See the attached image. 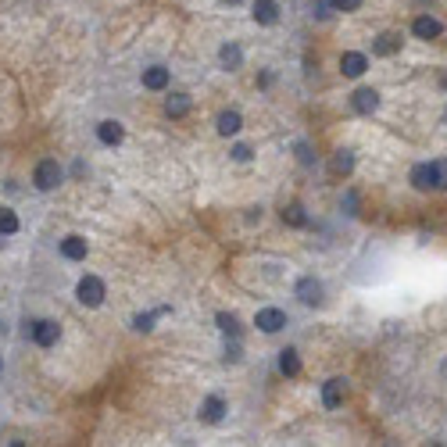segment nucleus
I'll list each match as a JSON object with an SVG mask.
<instances>
[{
    "label": "nucleus",
    "mask_w": 447,
    "mask_h": 447,
    "mask_svg": "<svg viewBox=\"0 0 447 447\" xmlns=\"http://www.w3.org/2000/svg\"><path fill=\"white\" fill-rule=\"evenodd\" d=\"M33 183H36V190L51 194V190H57L61 183H65V168L57 165V158H44L36 165V172H33Z\"/></svg>",
    "instance_id": "nucleus-1"
},
{
    "label": "nucleus",
    "mask_w": 447,
    "mask_h": 447,
    "mask_svg": "<svg viewBox=\"0 0 447 447\" xmlns=\"http://www.w3.org/2000/svg\"><path fill=\"white\" fill-rule=\"evenodd\" d=\"M75 297H79V304H86V308H100L104 297H108V286H104V280H97V275H82L79 286H75Z\"/></svg>",
    "instance_id": "nucleus-2"
},
{
    "label": "nucleus",
    "mask_w": 447,
    "mask_h": 447,
    "mask_svg": "<svg viewBox=\"0 0 447 447\" xmlns=\"http://www.w3.org/2000/svg\"><path fill=\"white\" fill-rule=\"evenodd\" d=\"M29 336L36 347H54L57 336H61V326L54 322V318H36V322L29 326Z\"/></svg>",
    "instance_id": "nucleus-3"
},
{
    "label": "nucleus",
    "mask_w": 447,
    "mask_h": 447,
    "mask_svg": "<svg viewBox=\"0 0 447 447\" xmlns=\"http://www.w3.org/2000/svg\"><path fill=\"white\" fill-rule=\"evenodd\" d=\"M293 293H297V301L301 304H308V308H318L322 304V283L315 280V275H304V280H297V286H293Z\"/></svg>",
    "instance_id": "nucleus-4"
},
{
    "label": "nucleus",
    "mask_w": 447,
    "mask_h": 447,
    "mask_svg": "<svg viewBox=\"0 0 447 447\" xmlns=\"http://www.w3.org/2000/svg\"><path fill=\"white\" fill-rule=\"evenodd\" d=\"M344 397H347V379H340V376H333V379H326L322 383V404L333 412V408H340L344 404Z\"/></svg>",
    "instance_id": "nucleus-5"
},
{
    "label": "nucleus",
    "mask_w": 447,
    "mask_h": 447,
    "mask_svg": "<svg viewBox=\"0 0 447 447\" xmlns=\"http://www.w3.org/2000/svg\"><path fill=\"white\" fill-rule=\"evenodd\" d=\"M351 108H354L358 115H372V111L379 108V93H376L372 86H358V90L351 93Z\"/></svg>",
    "instance_id": "nucleus-6"
},
{
    "label": "nucleus",
    "mask_w": 447,
    "mask_h": 447,
    "mask_svg": "<svg viewBox=\"0 0 447 447\" xmlns=\"http://www.w3.org/2000/svg\"><path fill=\"white\" fill-rule=\"evenodd\" d=\"M250 18L258 26H275V22H280V4H275V0H254V4H250Z\"/></svg>",
    "instance_id": "nucleus-7"
},
{
    "label": "nucleus",
    "mask_w": 447,
    "mask_h": 447,
    "mask_svg": "<svg viewBox=\"0 0 447 447\" xmlns=\"http://www.w3.org/2000/svg\"><path fill=\"white\" fill-rule=\"evenodd\" d=\"M254 326H258L262 333H280V329L286 326V311H280V308H262L258 318H254Z\"/></svg>",
    "instance_id": "nucleus-8"
},
{
    "label": "nucleus",
    "mask_w": 447,
    "mask_h": 447,
    "mask_svg": "<svg viewBox=\"0 0 447 447\" xmlns=\"http://www.w3.org/2000/svg\"><path fill=\"white\" fill-rule=\"evenodd\" d=\"M365 69H369V57H365V54H358V51H347L344 57H340V72H344L347 79L365 75Z\"/></svg>",
    "instance_id": "nucleus-9"
},
{
    "label": "nucleus",
    "mask_w": 447,
    "mask_h": 447,
    "mask_svg": "<svg viewBox=\"0 0 447 447\" xmlns=\"http://www.w3.org/2000/svg\"><path fill=\"white\" fill-rule=\"evenodd\" d=\"M401 51V33H379L372 39V54L376 57H394Z\"/></svg>",
    "instance_id": "nucleus-10"
},
{
    "label": "nucleus",
    "mask_w": 447,
    "mask_h": 447,
    "mask_svg": "<svg viewBox=\"0 0 447 447\" xmlns=\"http://www.w3.org/2000/svg\"><path fill=\"white\" fill-rule=\"evenodd\" d=\"M412 33L419 39H437L444 33V26H440V18H433V15H419L415 22H412Z\"/></svg>",
    "instance_id": "nucleus-11"
},
{
    "label": "nucleus",
    "mask_w": 447,
    "mask_h": 447,
    "mask_svg": "<svg viewBox=\"0 0 447 447\" xmlns=\"http://www.w3.org/2000/svg\"><path fill=\"white\" fill-rule=\"evenodd\" d=\"M97 140H100L104 147H118V143L125 140V129H122V122H115V118L100 122V125H97Z\"/></svg>",
    "instance_id": "nucleus-12"
},
{
    "label": "nucleus",
    "mask_w": 447,
    "mask_h": 447,
    "mask_svg": "<svg viewBox=\"0 0 447 447\" xmlns=\"http://www.w3.org/2000/svg\"><path fill=\"white\" fill-rule=\"evenodd\" d=\"M201 419H204V422H211V426L222 422V419H226V401H222L219 394L204 397V404H201Z\"/></svg>",
    "instance_id": "nucleus-13"
},
{
    "label": "nucleus",
    "mask_w": 447,
    "mask_h": 447,
    "mask_svg": "<svg viewBox=\"0 0 447 447\" xmlns=\"http://www.w3.org/2000/svg\"><path fill=\"white\" fill-rule=\"evenodd\" d=\"M86 240L82 237H65L61 240V258H69V262H86Z\"/></svg>",
    "instance_id": "nucleus-14"
},
{
    "label": "nucleus",
    "mask_w": 447,
    "mask_h": 447,
    "mask_svg": "<svg viewBox=\"0 0 447 447\" xmlns=\"http://www.w3.org/2000/svg\"><path fill=\"white\" fill-rule=\"evenodd\" d=\"M329 172H333L336 179H340V176L347 179V176L354 172V154H351V151H336V154L329 158Z\"/></svg>",
    "instance_id": "nucleus-15"
},
{
    "label": "nucleus",
    "mask_w": 447,
    "mask_h": 447,
    "mask_svg": "<svg viewBox=\"0 0 447 447\" xmlns=\"http://www.w3.org/2000/svg\"><path fill=\"white\" fill-rule=\"evenodd\" d=\"M412 186H415V190H437L433 161H430V165H415V168H412Z\"/></svg>",
    "instance_id": "nucleus-16"
},
{
    "label": "nucleus",
    "mask_w": 447,
    "mask_h": 447,
    "mask_svg": "<svg viewBox=\"0 0 447 447\" xmlns=\"http://www.w3.org/2000/svg\"><path fill=\"white\" fill-rule=\"evenodd\" d=\"M283 222L293 226V229H304V226H308V211H304V204H301V201H290V204L283 208Z\"/></svg>",
    "instance_id": "nucleus-17"
},
{
    "label": "nucleus",
    "mask_w": 447,
    "mask_h": 447,
    "mask_svg": "<svg viewBox=\"0 0 447 447\" xmlns=\"http://www.w3.org/2000/svg\"><path fill=\"white\" fill-rule=\"evenodd\" d=\"M280 372L290 376V379L301 376V354H297L293 347H283V351H280Z\"/></svg>",
    "instance_id": "nucleus-18"
},
{
    "label": "nucleus",
    "mask_w": 447,
    "mask_h": 447,
    "mask_svg": "<svg viewBox=\"0 0 447 447\" xmlns=\"http://www.w3.org/2000/svg\"><path fill=\"white\" fill-rule=\"evenodd\" d=\"M215 125H219L222 136H237V133L244 129V118H240V111H222Z\"/></svg>",
    "instance_id": "nucleus-19"
},
{
    "label": "nucleus",
    "mask_w": 447,
    "mask_h": 447,
    "mask_svg": "<svg viewBox=\"0 0 447 447\" xmlns=\"http://www.w3.org/2000/svg\"><path fill=\"white\" fill-rule=\"evenodd\" d=\"M143 86L147 90H165L168 86V69H161V65L143 69Z\"/></svg>",
    "instance_id": "nucleus-20"
},
{
    "label": "nucleus",
    "mask_w": 447,
    "mask_h": 447,
    "mask_svg": "<svg viewBox=\"0 0 447 447\" xmlns=\"http://www.w3.org/2000/svg\"><path fill=\"white\" fill-rule=\"evenodd\" d=\"M165 115L168 118H186L190 115V97L186 93H172L165 100Z\"/></svg>",
    "instance_id": "nucleus-21"
},
{
    "label": "nucleus",
    "mask_w": 447,
    "mask_h": 447,
    "mask_svg": "<svg viewBox=\"0 0 447 447\" xmlns=\"http://www.w3.org/2000/svg\"><path fill=\"white\" fill-rule=\"evenodd\" d=\"M219 61H222V69H229V72H232V69H240V65H244V51H240L237 44H226V47L219 51Z\"/></svg>",
    "instance_id": "nucleus-22"
},
{
    "label": "nucleus",
    "mask_w": 447,
    "mask_h": 447,
    "mask_svg": "<svg viewBox=\"0 0 447 447\" xmlns=\"http://www.w3.org/2000/svg\"><path fill=\"white\" fill-rule=\"evenodd\" d=\"M215 322H219V329H222L226 336H240V333H244V329H240V318L232 315V311H219Z\"/></svg>",
    "instance_id": "nucleus-23"
},
{
    "label": "nucleus",
    "mask_w": 447,
    "mask_h": 447,
    "mask_svg": "<svg viewBox=\"0 0 447 447\" xmlns=\"http://www.w3.org/2000/svg\"><path fill=\"white\" fill-rule=\"evenodd\" d=\"M158 315H168V308H158V311L136 315V318H133V329H136V333H151V329H154V318H158Z\"/></svg>",
    "instance_id": "nucleus-24"
},
{
    "label": "nucleus",
    "mask_w": 447,
    "mask_h": 447,
    "mask_svg": "<svg viewBox=\"0 0 447 447\" xmlns=\"http://www.w3.org/2000/svg\"><path fill=\"white\" fill-rule=\"evenodd\" d=\"M18 232V215L11 208H0V237H15Z\"/></svg>",
    "instance_id": "nucleus-25"
},
{
    "label": "nucleus",
    "mask_w": 447,
    "mask_h": 447,
    "mask_svg": "<svg viewBox=\"0 0 447 447\" xmlns=\"http://www.w3.org/2000/svg\"><path fill=\"white\" fill-rule=\"evenodd\" d=\"M293 154H297V161H301L304 168H311V165H315V151H311V143H308V140H297V143H293Z\"/></svg>",
    "instance_id": "nucleus-26"
},
{
    "label": "nucleus",
    "mask_w": 447,
    "mask_h": 447,
    "mask_svg": "<svg viewBox=\"0 0 447 447\" xmlns=\"http://www.w3.org/2000/svg\"><path fill=\"white\" fill-rule=\"evenodd\" d=\"M240 358H244V347H240V336H229V340H226V361H232V365H237Z\"/></svg>",
    "instance_id": "nucleus-27"
},
{
    "label": "nucleus",
    "mask_w": 447,
    "mask_h": 447,
    "mask_svg": "<svg viewBox=\"0 0 447 447\" xmlns=\"http://www.w3.org/2000/svg\"><path fill=\"white\" fill-rule=\"evenodd\" d=\"M433 176H437V190H447V161H433Z\"/></svg>",
    "instance_id": "nucleus-28"
},
{
    "label": "nucleus",
    "mask_w": 447,
    "mask_h": 447,
    "mask_svg": "<svg viewBox=\"0 0 447 447\" xmlns=\"http://www.w3.org/2000/svg\"><path fill=\"white\" fill-rule=\"evenodd\" d=\"M333 11H358L361 8V0H329Z\"/></svg>",
    "instance_id": "nucleus-29"
},
{
    "label": "nucleus",
    "mask_w": 447,
    "mask_h": 447,
    "mask_svg": "<svg viewBox=\"0 0 447 447\" xmlns=\"http://www.w3.org/2000/svg\"><path fill=\"white\" fill-rule=\"evenodd\" d=\"M315 15L318 18H329L333 15V4H329V0H315Z\"/></svg>",
    "instance_id": "nucleus-30"
},
{
    "label": "nucleus",
    "mask_w": 447,
    "mask_h": 447,
    "mask_svg": "<svg viewBox=\"0 0 447 447\" xmlns=\"http://www.w3.org/2000/svg\"><path fill=\"white\" fill-rule=\"evenodd\" d=\"M232 158H237V161H250V147L247 143H237V147H232Z\"/></svg>",
    "instance_id": "nucleus-31"
},
{
    "label": "nucleus",
    "mask_w": 447,
    "mask_h": 447,
    "mask_svg": "<svg viewBox=\"0 0 447 447\" xmlns=\"http://www.w3.org/2000/svg\"><path fill=\"white\" fill-rule=\"evenodd\" d=\"M247 222H262V208H250L247 211Z\"/></svg>",
    "instance_id": "nucleus-32"
},
{
    "label": "nucleus",
    "mask_w": 447,
    "mask_h": 447,
    "mask_svg": "<svg viewBox=\"0 0 447 447\" xmlns=\"http://www.w3.org/2000/svg\"><path fill=\"white\" fill-rule=\"evenodd\" d=\"M440 86H444V90H447V72H444V75H440Z\"/></svg>",
    "instance_id": "nucleus-33"
},
{
    "label": "nucleus",
    "mask_w": 447,
    "mask_h": 447,
    "mask_svg": "<svg viewBox=\"0 0 447 447\" xmlns=\"http://www.w3.org/2000/svg\"><path fill=\"white\" fill-rule=\"evenodd\" d=\"M222 4H240V0H222Z\"/></svg>",
    "instance_id": "nucleus-34"
},
{
    "label": "nucleus",
    "mask_w": 447,
    "mask_h": 447,
    "mask_svg": "<svg viewBox=\"0 0 447 447\" xmlns=\"http://www.w3.org/2000/svg\"><path fill=\"white\" fill-rule=\"evenodd\" d=\"M0 372H4V361H0Z\"/></svg>",
    "instance_id": "nucleus-35"
}]
</instances>
